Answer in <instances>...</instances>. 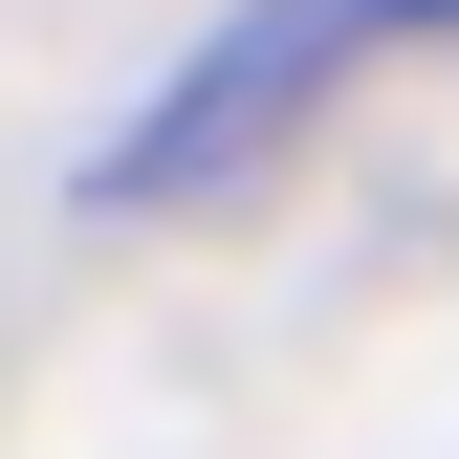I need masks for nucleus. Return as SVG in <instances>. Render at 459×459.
Returning <instances> with one entry per match:
<instances>
[{
  "mask_svg": "<svg viewBox=\"0 0 459 459\" xmlns=\"http://www.w3.org/2000/svg\"><path fill=\"white\" fill-rule=\"evenodd\" d=\"M437 22H459V0H241V22H219L197 66L132 109V132H109V176H88V197H132V219H153V197H219L263 132H307L372 44H437Z\"/></svg>",
  "mask_w": 459,
  "mask_h": 459,
  "instance_id": "f257e3e1",
  "label": "nucleus"
}]
</instances>
